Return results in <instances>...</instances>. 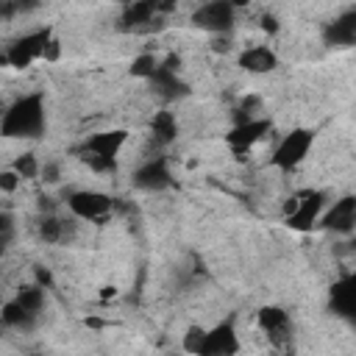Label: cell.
Here are the masks:
<instances>
[{"label":"cell","mask_w":356,"mask_h":356,"mask_svg":"<svg viewBox=\"0 0 356 356\" xmlns=\"http://www.w3.org/2000/svg\"><path fill=\"white\" fill-rule=\"evenodd\" d=\"M67 206L70 211L78 217V220H103L111 214L114 209V197L106 195V192H97V189H78L67 197Z\"/></svg>","instance_id":"cell-6"},{"label":"cell","mask_w":356,"mask_h":356,"mask_svg":"<svg viewBox=\"0 0 356 356\" xmlns=\"http://www.w3.org/2000/svg\"><path fill=\"white\" fill-rule=\"evenodd\" d=\"M39 236H42L44 242H50V245L61 242V236H64V222H61L58 217H42V222H39Z\"/></svg>","instance_id":"cell-22"},{"label":"cell","mask_w":356,"mask_h":356,"mask_svg":"<svg viewBox=\"0 0 356 356\" xmlns=\"http://www.w3.org/2000/svg\"><path fill=\"white\" fill-rule=\"evenodd\" d=\"M50 44V28H39V31H31L19 39H14L6 50V64L11 67H28L31 61L42 58L44 56V47Z\"/></svg>","instance_id":"cell-5"},{"label":"cell","mask_w":356,"mask_h":356,"mask_svg":"<svg viewBox=\"0 0 356 356\" xmlns=\"http://www.w3.org/2000/svg\"><path fill=\"white\" fill-rule=\"evenodd\" d=\"M42 175H44L47 184H56V181H58V167H56V164H44V167H42Z\"/></svg>","instance_id":"cell-24"},{"label":"cell","mask_w":356,"mask_h":356,"mask_svg":"<svg viewBox=\"0 0 356 356\" xmlns=\"http://www.w3.org/2000/svg\"><path fill=\"white\" fill-rule=\"evenodd\" d=\"M0 312H3V303H0ZM0 325H3V317H0Z\"/></svg>","instance_id":"cell-28"},{"label":"cell","mask_w":356,"mask_h":356,"mask_svg":"<svg viewBox=\"0 0 356 356\" xmlns=\"http://www.w3.org/2000/svg\"><path fill=\"white\" fill-rule=\"evenodd\" d=\"M31 356H47V353H31Z\"/></svg>","instance_id":"cell-27"},{"label":"cell","mask_w":356,"mask_h":356,"mask_svg":"<svg viewBox=\"0 0 356 356\" xmlns=\"http://www.w3.org/2000/svg\"><path fill=\"white\" fill-rule=\"evenodd\" d=\"M267 131H270V122L261 120V117L239 120V122L231 128V134L225 136V142H228V147H231L234 153H248V150H253V145H259V142L264 139Z\"/></svg>","instance_id":"cell-7"},{"label":"cell","mask_w":356,"mask_h":356,"mask_svg":"<svg viewBox=\"0 0 356 356\" xmlns=\"http://www.w3.org/2000/svg\"><path fill=\"white\" fill-rule=\"evenodd\" d=\"M150 134H153V139L161 142V145L172 142L175 134H178V122H175V117H172L170 111H156V117L150 120Z\"/></svg>","instance_id":"cell-16"},{"label":"cell","mask_w":356,"mask_h":356,"mask_svg":"<svg viewBox=\"0 0 356 356\" xmlns=\"http://www.w3.org/2000/svg\"><path fill=\"white\" fill-rule=\"evenodd\" d=\"M14 300H17L28 314H33V317H36V314L42 312V306H44V289H42V286H36V284H33V286H22V289L17 292V298H14Z\"/></svg>","instance_id":"cell-18"},{"label":"cell","mask_w":356,"mask_h":356,"mask_svg":"<svg viewBox=\"0 0 356 356\" xmlns=\"http://www.w3.org/2000/svg\"><path fill=\"white\" fill-rule=\"evenodd\" d=\"M353 220H356V200H353L350 195L334 200V206H331L325 214H320V222H323L325 228L345 231V234L353 228Z\"/></svg>","instance_id":"cell-11"},{"label":"cell","mask_w":356,"mask_h":356,"mask_svg":"<svg viewBox=\"0 0 356 356\" xmlns=\"http://www.w3.org/2000/svg\"><path fill=\"white\" fill-rule=\"evenodd\" d=\"M312 145H314V134H312V131H306V128L289 131V134L275 145L270 161H273V167H278V170H295V167L309 156Z\"/></svg>","instance_id":"cell-3"},{"label":"cell","mask_w":356,"mask_h":356,"mask_svg":"<svg viewBox=\"0 0 356 356\" xmlns=\"http://www.w3.org/2000/svg\"><path fill=\"white\" fill-rule=\"evenodd\" d=\"M153 14H159V6L156 3H134V6H128L125 8V14H122V22H128V25H147V22H153Z\"/></svg>","instance_id":"cell-19"},{"label":"cell","mask_w":356,"mask_h":356,"mask_svg":"<svg viewBox=\"0 0 356 356\" xmlns=\"http://www.w3.org/2000/svg\"><path fill=\"white\" fill-rule=\"evenodd\" d=\"M239 348H242L239 334L225 320V323H217L211 328H203V339H200V348L195 356H236Z\"/></svg>","instance_id":"cell-4"},{"label":"cell","mask_w":356,"mask_h":356,"mask_svg":"<svg viewBox=\"0 0 356 356\" xmlns=\"http://www.w3.org/2000/svg\"><path fill=\"white\" fill-rule=\"evenodd\" d=\"M356 39V17H342L337 22H328L325 28V42L328 44H353Z\"/></svg>","instance_id":"cell-15"},{"label":"cell","mask_w":356,"mask_h":356,"mask_svg":"<svg viewBox=\"0 0 356 356\" xmlns=\"http://www.w3.org/2000/svg\"><path fill=\"white\" fill-rule=\"evenodd\" d=\"M44 131V100L39 92L22 95L11 106H6L3 120H0V134L3 136H17V139H33Z\"/></svg>","instance_id":"cell-1"},{"label":"cell","mask_w":356,"mask_h":356,"mask_svg":"<svg viewBox=\"0 0 356 356\" xmlns=\"http://www.w3.org/2000/svg\"><path fill=\"white\" fill-rule=\"evenodd\" d=\"M234 6L231 3H222V0H214V3H203L195 14H192V22L203 31H211V33H222L234 25Z\"/></svg>","instance_id":"cell-8"},{"label":"cell","mask_w":356,"mask_h":356,"mask_svg":"<svg viewBox=\"0 0 356 356\" xmlns=\"http://www.w3.org/2000/svg\"><path fill=\"white\" fill-rule=\"evenodd\" d=\"M172 175L167 170V159H147L136 172H134V184L139 189H147V192H156V189H164L170 186Z\"/></svg>","instance_id":"cell-9"},{"label":"cell","mask_w":356,"mask_h":356,"mask_svg":"<svg viewBox=\"0 0 356 356\" xmlns=\"http://www.w3.org/2000/svg\"><path fill=\"white\" fill-rule=\"evenodd\" d=\"M11 170L19 175V181H31V178H36V175L42 172V164L36 161V156H33V153H22V156H17V159H14Z\"/></svg>","instance_id":"cell-21"},{"label":"cell","mask_w":356,"mask_h":356,"mask_svg":"<svg viewBox=\"0 0 356 356\" xmlns=\"http://www.w3.org/2000/svg\"><path fill=\"white\" fill-rule=\"evenodd\" d=\"M3 111H6V103H3V97H0V120H3Z\"/></svg>","instance_id":"cell-26"},{"label":"cell","mask_w":356,"mask_h":356,"mask_svg":"<svg viewBox=\"0 0 356 356\" xmlns=\"http://www.w3.org/2000/svg\"><path fill=\"white\" fill-rule=\"evenodd\" d=\"M331 306H334V312L342 314V317H350V314H353L356 289H353V278H350V275L334 284V289H331Z\"/></svg>","instance_id":"cell-13"},{"label":"cell","mask_w":356,"mask_h":356,"mask_svg":"<svg viewBox=\"0 0 356 356\" xmlns=\"http://www.w3.org/2000/svg\"><path fill=\"white\" fill-rule=\"evenodd\" d=\"M128 142V131L117 128V131H103V134H95L86 139L83 145V153H86V161L95 167V170H111L120 150L125 147Z\"/></svg>","instance_id":"cell-2"},{"label":"cell","mask_w":356,"mask_h":356,"mask_svg":"<svg viewBox=\"0 0 356 356\" xmlns=\"http://www.w3.org/2000/svg\"><path fill=\"white\" fill-rule=\"evenodd\" d=\"M239 64H242V70H248V72H270V70L278 64V58H275V53H273L267 44H250V47L242 50Z\"/></svg>","instance_id":"cell-12"},{"label":"cell","mask_w":356,"mask_h":356,"mask_svg":"<svg viewBox=\"0 0 356 356\" xmlns=\"http://www.w3.org/2000/svg\"><path fill=\"white\" fill-rule=\"evenodd\" d=\"M0 317H3V325H11V328H31L33 325V314H28L17 300H8V303H3V312H0Z\"/></svg>","instance_id":"cell-17"},{"label":"cell","mask_w":356,"mask_h":356,"mask_svg":"<svg viewBox=\"0 0 356 356\" xmlns=\"http://www.w3.org/2000/svg\"><path fill=\"white\" fill-rule=\"evenodd\" d=\"M259 325H261V331H267V337L281 339L284 331L289 328V317H286V312L278 309V306H264V309L259 312Z\"/></svg>","instance_id":"cell-14"},{"label":"cell","mask_w":356,"mask_h":356,"mask_svg":"<svg viewBox=\"0 0 356 356\" xmlns=\"http://www.w3.org/2000/svg\"><path fill=\"white\" fill-rule=\"evenodd\" d=\"M320 214H323V195L320 192H306V195L298 197V206L286 217V222L298 231H306L320 220Z\"/></svg>","instance_id":"cell-10"},{"label":"cell","mask_w":356,"mask_h":356,"mask_svg":"<svg viewBox=\"0 0 356 356\" xmlns=\"http://www.w3.org/2000/svg\"><path fill=\"white\" fill-rule=\"evenodd\" d=\"M19 186V175L14 170H3L0 172V192H17Z\"/></svg>","instance_id":"cell-23"},{"label":"cell","mask_w":356,"mask_h":356,"mask_svg":"<svg viewBox=\"0 0 356 356\" xmlns=\"http://www.w3.org/2000/svg\"><path fill=\"white\" fill-rule=\"evenodd\" d=\"M8 228H11V220H8V214H3V211H0V236H6V234H8Z\"/></svg>","instance_id":"cell-25"},{"label":"cell","mask_w":356,"mask_h":356,"mask_svg":"<svg viewBox=\"0 0 356 356\" xmlns=\"http://www.w3.org/2000/svg\"><path fill=\"white\" fill-rule=\"evenodd\" d=\"M156 70H159V58H156V53H139V56L131 61V75H134V78H145V81H150V78L156 75Z\"/></svg>","instance_id":"cell-20"}]
</instances>
